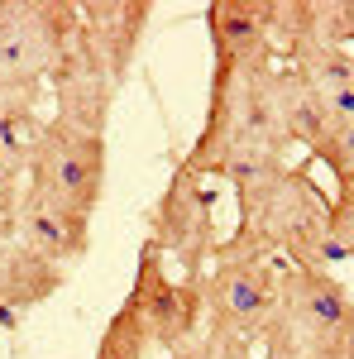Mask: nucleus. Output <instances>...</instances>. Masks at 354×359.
I'll use <instances>...</instances> for the list:
<instances>
[{
    "mask_svg": "<svg viewBox=\"0 0 354 359\" xmlns=\"http://www.w3.org/2000/svg\"><path fill=\"white\" fill-rule=\"evenodd\" d=\"M235 230L220 240V254L235 259H287L282 269H330L326 254V216L330 201L321 196L306 163H287L254 187L235 192Z\"/></svg>",
    "mask_w": 354,
    "mask_h": 359,
    "instance_id": "obj_1",
    "label": "nucleus"
},
{
    "mask_svg": "<svg viewBox=\"0 0 354 359\" xmlns=\"http://www.w3.org/2000/svg\"><path fill=\"white\" fill-rule=\"evenodd\" d=\"M72 29V0H0V96H43Z\"/></svg>",
    "mask_w": 354,
    "mask_h": 359,
    "instance_id": "obj_2",
    "label": "nucleus"
},
{
    "mask_svg": "<svg viewBox=\"0 0 354 359\" xmlns=\"http://www.w3.org/2000/svg\"><path fill=\"white\" fill-rule=\"evenodd\" d=\"M278 321L297 359H354V297L330 269H278Z\"/></svg>",
    "mask_w": 354,
    "mask_h": 359,
    "instance_id": "obj_3",
    "label": "nucleus"
},
{
    "mask_svg": "<svg viewBox=\"0 0 354 359\" xmlns=\"http://www.w3.org/2000/svg\"><path fill=\"white\" fill-rule=\"evenodd\" d=\"M106 135H91L77 125H62V120H43V130L34 139V154H29V192L48 196L57 206L91 216L101 206L106 192Z\"/></svg>",
    "mask_w": 354,
    "mask_h": 359,
    "instance_id": "obj_4",
    "label": "nucleus"
},
{
    "mask_svg": "<svg viewBox=\"0 0 354 359\" xmlns=\"http://www.w3.org/2000/svg\"><path fill=\"white\" fill-rule=\"evenodd\" d=\"M149 240L163 249L168 269L182 273L187 283H206L211 273V259L220 249L216 235V192L201 172H191L187 163H177V172L168 177L163 196L154 206V230Z\"/></svg>",
    "mask_w": 354,
    "mask_h": 359,
    "instance_id": "obj_5",
    "label": "nucleus"
},
{
    "mask_svg": "<svg viewBox=\"0 0 354 359\" xmlns=\"http://www.w3.org/2000/svg\"><path fill=\"white\" fill-rule=\"evenodd\" d=\"M278 306V264L268 259H235L220 254L211 259V273L201 283V311L206 331L235 335V340H259Z\"/></svg>",
    "mask_w": 354,
    "mask_h": 359,
    "instance_id": "obj_6",
    "label": "nucleus"
},
{
    "mask_svg": "<svg viewBox=\"0 0 354 359\" xmlns=\"http://www.w3.org/2000/svg\"><path fill=\"white\" fill-rule=\"evenodd\" d=\"M125 306L144 321L149 340H154V345H163L168 355H172V350H182L191 335L201 331V321H206V311H201V287L187 283L182 273H172V269H168V259H163V249L154 245V240H144V245H139L135 287H130Z\"/></svg>",
    "mask_w": 354,
    "mask_h": 359,
    "instance_id": "obj_7",
    "label": "nucleus"
},
{
    "mask_svg": "<svg viewBox=\"0 0 354 359\" xmlns=\"http://www.w3.org/2000/svg\"><path fill=\"white\" fill-rule=\"evenodd\" d=\"M48 91H53V120L91 130V135H106L115 96H120V82L101 67V57L86 48L82 29H72L53 77H48Z\"/></svg>",
    "mask_w": 354,
    "mask_h": 359,
    "instance_id": "obj_8",
    "label": "nucleus"
},
{
    "mask_svg": "<svg viewBox=\"0 0 354 359\" xmlns=\"http://www.w3.org/2000/svg\"><path fill=\"white\" fill-rule=\"evenodd\" d=\"M149 20H154L149 0H86V5H77V29H82L86 48L101 57V67L115 82L130 77Z\"/></svg>",
    "mask_w": 354,
    "mask_h": 359,
    "instance_id": "obj_9",
    "label": "nucleus"
},
{
    "mask_svg": "<svg viewBox=\"0 0 354 359\" xmlns=\"http://www.w3.org/2000/svg\"><path fill=\"white\" fill-rule=\"evenodd\" d=\"M15 240L67 273L72 264H82L86 254H91V216H77V211H67V206H57V201H48V196L25 187Z\"/></svg>",
    "mask_w": 354,
    "mask_h": 359,
    "instance_id": "obj_10",
    "label": "nucleus"
},
{
    "mask_svg": "<svg viewBox=\"0 0 354 359\" xmlns=\"http://www.w3.org/2000/svg\"><path fill=\"white\" fill-rule=\"evenodd\" d=\"M206 34H211V67L273 57V0H211Z\"/></svg>",
    "mask_w": 354,
    "mask_h": 359,
    "instance_id": "obj_11",
    "label": "nucleus"
},
{
    "mask_svg": "<svg viewBox=\"0 0 354 359\" xmlns=\"http://www.w3.org/2000/svg\"><path fill=\"white\" fill-rule=\"evenodd\" d=\"M62 283H67L62 269H53L48 259H39V254L29 245H20V240H5V245H0V321L15 326L29 306L48 302Z\"/></svg>",
    "mask_w": 354,
    "mask_h": 359,
    "instance_id": "obj_12",
    "label": "nucleus"
},
{
    "mask_svg": "<svg viewBox=\"0 0 354 359\" xmlns=\"http://www.w3.org/2000/svg\"><path fill=\"white\" fill-rule=\"evenodd\" d=\"M273 96H278V115H282V130H287V139H292V149L316 154L321 139L330 135V120H326V111H321L311 82L301 77L297 67L278 62V67H273Z\"/></svg>",
    "mask_w": 354,
    "mask_h": 359,
    "instance_id": "obj_13",
    "label": "nucleus"
},
{
    "mask_svg": "<svg viewBox=\"0 0 354 359\" xmlns=\"http://www.w3.org/2000/svg\"><path fill=\"white\" fill-rule=\"evenodd\" d=\"M149 331H144V321H139L130 306H120L115 316L106 321V331H101V345H96V355L91 359H149Z\"/></svg>",
    "mask_w": 354,
    "mask_h": 359,
    "instance_id": "obj_14",
    "label": "nucleus"
},
{
    "mask_svg": "<svg viewBox=\"0 0 354 359\" xmlns=\"http://www.w3.org/2000/svg\"><path fill=\"white\" fill-rule=\"evenodd\" d=\"M326 254H330V264H350L354 269V182H340V196L330 201Z\"/></svg>",
    "mask_w": 354,
    "mask_h": 359,
    "instance_id": "obj_15",
    "label": "nucleus"
},
{
    "mask_svg": "<svg viewBox=\"0 0 354 359\" xmlns=\"http://www.w3.org/2000/svg\"><path fill=\"white\" fill-rule=\"evenodd\" d=\"M335 172V182H354V120L345 125H330V135L321 139V149L311 154Z\"/></svg>",
    "mask_w": 354,
    "mask_h": 359,
    "instance_id": "obj_16",
    "label": "nucleus"
},
{
    "mask_svg": "<svg viewBox=\"0 0 354 359\" xmlns=\"http://www.w3.org/2000/svg\"><path fill=\"white\" fill-rule=\"evenodd\" d=\"M29 182V168L20 163H5L0 158V245L15 240V221H20V196H25Z\"/></svg>",
    "mask_w": 354,
    "mask_h": 359,
    "instance_id": "obj_17",
    "label": "nucleus"
},
{
    "mask_svg": "<svg viewBox=\"0 0 354 359\" xmlns=\"http://www.w3.org/2000/svg\"><path fill=\"white\" fill-rule=\"evenodd\" d=\"M168 359H172V355H168Z\"/></svg>",
    "mask_w": 354,
    "mask_h": 359,
    "instance_id": "obj_18",
    "label": "nucleus"
}]
</instances>
